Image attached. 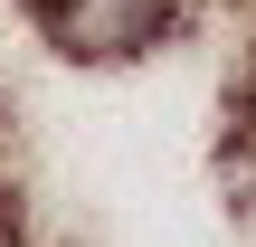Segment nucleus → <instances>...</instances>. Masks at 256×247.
I'll return each instance as SVG.
<instances>
[{"label": "nucleus", "mask_w": 256, "mask_h": 247, "mask_svg": "<svg viewBox=\"0 0 256 247\" xmlns=\"http://www.w3.org/2000/svg\"><path fill=\"white\" fill-rule=\"evenodd\" d=\"M238 190L256 200V76H247V105H238Z\"/></svg>", "instance_id": "obj_2"}, {"label": "nucleus", "mask_w": 256, "mask_h": 247, "mask_svg": "<svg viewBox=\"0 0 256 247\" xmlns=\"http://www.w3.org/2000/svg\"><path fill=\"white\" fill-rule=\"evenodd\" d=\"M0 247H19V200H10V171H0Z\"/></svg>", "instance_id": "obj_3"}, {"label": "nucleus", "mask_w": 256, "mask_h": 247, "mask_svg": "<svg viewBox=\"0 0 256 247\" xmlns=\"http://www.w3.org/2000/svg\"><path fill=\"white\" fill-rule=\"evenodd\" d=\"M19 10H28L66 57H95V67L162 48V38L190 19V0H19Z\"/></svg>", "instance_id": "obj_1"}]
</instances>
